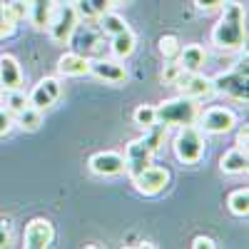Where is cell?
Segmentation results:
<instances>
[{
	"label": "cell",
	"mask_w": 249,
	"mask_h": 249,
	"mask_svg": "<svg viewBox=\"0 0 249 249\" xmlns=\"http://www.w3.org/2000/svg\"><path fill=\"white\" fill-rule=\"evenodd\" d=\"M210 40L217 50L224 53L242 50L247 45V13L244 5H239V0H224L222 15L212 28Z\"/></svg>",
	"instance_id": "1"
},
{
	"label": "cell",
	"mask_w": 249,
	"mask_h": 249,
	"mask_svg": "<svg viewBox=\"0 0 249 249\" xmlns=\"http://www.w3.org/2000/svg\"><path fill=\"white\" fill-rule=\"evenodd\" d=\"M157 122H162L164 127H184V124H195L197 122V100L190 97H172V100H164L160 107H155Z\"/></svg>",
	"instance_id": "2"
},
{
	"label": "cell",
	"mask_w": 249,
	"mask_h": 249,
	"mask_svg": "<svg viewBox=\"0 0 249 249\" xmlns=\"http://www.w3.org/2000/svg\"><path fill=\"white\" fill-rule=\"evenodd\" d=\"M172 150H175V157L184 164H197L204 155V137H202V130L195 127V124H184L179 127V132L175 135L172 140Z\"/></svg>",
	"instance_id": "3"
},
{
	"label": "cell",
	"mask_w": 249,
	"mask_h": 249,
	"mask_svg": "<svg viewBox=\"0 0 249 249\" xmlns=\"http://www.w3.org/2000/svg\"><path fill=\"white\" fill-rule=\"evenodd\" d=\"M77 25H80V15H77L75 5H57L50 25H48L50 40L55 45H70Z\"/></svg>",
	"instance_id": "4"
},
{
	"label": "cell",
	"mask_w": 249,
	"mask_h": 249,
	"mask_svg": "<svg viewBox=\"0 0 249 249\" xmlns=\"http://www.w3.org/2000/svg\"><path fill=\"white\" fill-rule=\"evenodd\" d=\"M132 182H135V190L140 195L157 197V195H162L164 190H167V184H170V170L150 162L137 177H132Z\"/></svg>",
	"instance_id": "5"
},
{
	"label": "cell",
	"mask_w": 249,
	"mask_h": 249,
	"mask_svg": "<svg viewBox=\"0 0 249 249\" xmlns=\"http://www.w3.org/2000/svg\"><path fill=\"white\" fill-rule=\"evenodd\" d=\"M197 120H199V130L207 135H227L237 124V115L230 107H207L204 112L197 115Z\"/></svg>",
	"instance_id": "6"
},
{
	"label": "cell",
	"mask_w": 249,
	"mask_h": 249,
	"mask_svg": "<svg viewBox=\"0 0 249 249\" xmlns=\"http://www.w3.org/2000/svg\"><path fill=\"white\" fill-rule=\"evenodd\" d=\"M175 85L179 88V95L190 97V100H207V97L214 95V82H212V77L202 75L199 70H195V72H187V70H184Z\"/></svg>",
	"instance_id": "7"
},
{
	"label": "cell",
	"mask_w": 249,
	"mask_h": 249,
	"mask_svg": "<svg viewBox=\"0 0 249 249\" xmlns=\"http://www.w3.org/2000/svg\"><path fill=\"white\" fill-rule=\"evenodd\" d=\"M55 239V230H53V222L45 217H35L25 224V232H23V247L25 249H45L50 247Z\"/></svg>",
	"instance_id": "8"
},
{
	"label": "cell",
	"mask_w": 249,
	"mask_h": 249,
	"mask_svg": "<svg viewBox=\"0 0 249 249\" xmlns=\"http://www.w3.org/2000/svg\"><path fill=\"white\" fill-rule=\"evenodd\" d=\"M152 155H155V152L142 142V137H140V140H132L127 147H124V172L130 175V179L137 177V175L152 162Z\"/></svg>",
	"instance_id": "9"
},
{
	"label": "cell",
	"mask_w": 249,
	"mask_h": 249,
	"mask_svg": "<svg viewBox=\"0 0 249 249\" xmlns=\"http://www.w3.org/2000/svg\"><path fill=\"white\" fill-rule=\"evenodd\" d=\"M60 92H62V85H60L55 77H43L33 88V92L28 95V105H33L37 110H48V107H53L55 102H57Z\"/></svg>",
	"instance_id": "10"
},
{
	"label": "cell",
	"mask_w": 249,
	"mask_h": 249,
	"mask_svg": "<svg viewBox=\"0 0 249 249\" xmlns=\"http://www.w3.org/2000/svg\"><path fill=\"white\" fill-rule=\"evenodd\" d=\"M214 82V92L230 95L234 100H244L247 102V72L237 70V72H219L217 77H212Z\"/></svg>",
	"instance_id": "11"
},
{
	"label": "cell",
	"mask_w": 249,
	"mask_h": 249,
	"mask_svg": "<svg viewBox=\"0 0 249 249\" xmlns=\"http://www.w3.org/2000/svg\"><path fill=\"white\" fill-rule=\"evenodd\" d=\"M90 170L100 177H112L124 172V155L115 152V150H105V152H95L90 157Z\"/></svg>",
	"instance_id": "12"
},
{
	"label": "cell",
	"mask_w": 249,
	"mask_h": 249,
	"mask_svg": "<svg viewBox=\"0 0 249 249\" xmlns=\"http://www.w3.org/2000/svg\"><path fill=\"white\" fill-rule=\"evenodd\" d=\"M90 72L97 80L110 82V85H122V82H127V70H124L117 60L95 57V60H90Z\"/></svg>",
	"instance_id": "13"
},
{
	"label": "cell",
	"mask_w": 249,
	"mask_h": 249,
	"mask_svg": "<svg viewBox=\"0 0 249 249\" xmlns=\"http://www.w3.org/2000/svg\"><path fill=\"white\" fill-rule=\"evenodd\" d=\"M28 5V20L35 30H48L53 13L57 8V0H25Z\"/></svg>",
	"instance_id": "14"
},
{
	"label": "cell",
	"mask_w": 249,
	"mask_h": 249,
	"mask_svg": "<svg viewBox=\"0 0 249 249\" xmlns=\"http://www.w3.org/2000/svg\"><path fill=\"white\" fill-rule=\"evenodd\" d=\"M23 88V70L13 55H0V90H20Z\"/></svg>",
	"instance_id": "15"
},
{
	"label": "cell",
	"mask_w": 249,
	"mask_h": 249,
	"mask_svg": "<svg viewBox=\"0 0 249 249\" xmlns=\"http://www.w3.org/2000/svg\"><path fill=\"white\" fill-rule=\"evenodd\" d=\"M57 72L65 77H85L90 75V57L80 53H65L57 60Z\"/></svg>",
	"instance_id": "16"
},
{
	"label": "cell",
	"mask_w": 249,
	"mask_h": 249,
	"mask_svg": "<svg viewBox=\"0 0 249 249\" xmlns=\"http://www.w3.org/2000/svg\"><path fill=\"white\" fill-rule=\"evenodd\" d=\"M177 62L182 65V70L187 72H195V70H202L204 62H207V53L202 45L192 43V45H182L179 48V55H177Z\"/></svg>",
	"instance_id": "17"
},
{
	"label": "cell",
	"mask_w": 249,
	"mask_h": 249,
	"mask_svg": "<svg viewBox=\"0 0 249 249\" xmlns=\"http://www.w3.org/2000/svg\"><path fill=\"white\" fill-rule=\"evenodd\" d=\"M135 45H137V37H135V33L127 28V30L112 35L110 53L115 55V60H124V57H130V55L135 53Z\"/></svg>",
	"instance_id": "18"
},
{
	"label": "cell",
	"mask_w": 249,
	"mask_h": 249,
	"mask_svg": "<svg viewBox=\"0 0 249 249\" xmlns=\"http://www.w3.org/2000/svg\"><path fill=\"white\" fill-rule=\"evenodd\" d=\"M219 170L224 175H242V172H247V152L239 150V147L224 152L222 160H219Z\"/></svg>",
	"instance_id": "19"
},
{
	"label": "cell",
	"mask_w": 249,
	"mask_h": 249,
	"mask_svg": "<svg viewBox=\"0 0 249 249\" xmlns=\"http://www.w3.org/2000/svg\"><path fill=\"white\" fill-rule=\"evenodd\" d=\"M13 120H15V124H20L25 132H35V130H40V124H43V110H37V107H33V105H25L20 112L13 115Z\"/></svg>",
	"instance_id": "20"
},
{
	"label": "cell",
	"mask_w": 249,
	"mask_h": 249,
	"mask_svg": "<svg viewBox=\"0 0 249 249\" xmlns=\"http://www.w3.org/2000/svg\"><path fill=\"white\" fill-rule=\"evenodd\" d=\"M112 5H110V0H77L75 3V10L80 18H85V20H97L102 13H107Z\"/></svg>",
	"instance_id": "21"
},
{
	"label": "cell",
	"mask_w": 249,
	"mask_h": 249,
	"mask_svg": "<svg viewBox=\"0 0 249 249\" xmlns=\"http://www.w3.org/2000/svg\"><path fill=\"white\" fill-rule=\"evenodd\" d=\"M97 25H100V33H102V35H110V37L117 35V33H122V30H127L124 18L117 15V13H112V10L102 13V15L97 18Z\"/></svg>",
	"instance_id": "22"
},
{
	"label": "cell",
	"mask_w": 249,
	"mask_h": 249,
	"mask_svg": "<svg viewBox=\"0 0 249 249\" xmlns=\"http://www.w3.org/2000/svg\"><path fill=\"white\" fill-rule=\"evenodd\" d=\"M18 23H20V20L15 18V13H13L10 3L0 0V40L13 37V35H15V30H18Z\"/></svg>",
	"instance_id": "23"
},
{
	"label": "cell",
	"mask_w": 249,
	"mask_h": 249,
	"mask_svg": "<svg viewBox=\"0 0 249 249\" xmlns=\"http://www.w3.org/2000/svg\"><path fill=\"white\" fill-rule=\"evenodd\" d=\"M227 207H230L232 214L247 217V214H249V190H247V187H244V190L230 192V197H227Z\"/></svg>",
	"instance_id": "24"
},
{
	"label": "cell",
	"mask_w": 249,
	"mask_h": 249,
	"mask_svg": "<svg viewBox=\"0 0 249 249\" xmlns=\"http://www.w3.org/2000/svg\"><path fill=\"white\" fill-rule=\"evenodd\" d=\"M167 130L170 127H164L162 122H155L152 127H147L144 130V135H142V142L147 144V147L152 150V152H157L162 144H164V140H167Z\"/></svg>",
	"instance_id": "25"
},
{
	"label": "cell",
	"mask_w": 249,
	"mask_h": 249,
	"mask_svg": "<svg viewBox=\"0 0 249 249\" xmlns=\"http://www.w3.org/2000/svg\"><path fill=\"white\" fill-rule=\"evenodd\" d=\"M179 48H182L179 37L172 35V33H170V35H162V37H160V43H157V50H160V55H162L164 60H177Z\"/></svg>",
	"instance_id": "26"
},
{
	"label": "cell",
	"mask_w": 249,
	"mask_h": 249,
	"mask_svg": "<svg viewBox=\"0 0 249 249\" xmlns=\"http://www.w3.org/2000/svg\"><path fill=\"white\" fill-rule=\"evenodd\" d=\"M5 105V110H10L13 115L15 112H20L25 105H28V97H25V92H23V88L20 90H8V92H3V100H0Z\"/></svg>",
	"instance_id": "27"
},
{
	"label": "cell",
	"mask_w": 249,
	"mask_h": 249,
	"mask_svg": "<svg viewBox=\"0 0 249 249\" xmlns=\"http://www.w3.org/2000/svg\"><path fill=\"white\" fill-rule=\"evenodd\" d=\"M132 122L137 124V127H142V130L152 127V124L157 122L155 107H152V105H140V107H137V110L132 112Z\"/></svg>",
	"instance_id": "28"
},
{
	"label": "cell",
	"mask_w": 249,
	"mask_h": 249,
	"mask_svg": "<svg viewBox=\"0 0 249 249\" xmlns=\"http://www.w3.org/2000/svg\"><path fill=\"white\" fill-rule=\"evenodd\" d=\"M182 72H184V70H182V65H179L177 60H167V62H164V68H162V72H160L162 85H175Z\"/></svg>",
	"instance_id": "29"
},
{
	"label": "cell",
	"mask_w": 249,
	"mask_h": 249,
	"mask_svg": "<svg viewBox=\"0 0 249 249\" xmlns=\"http://www.w3.org/2000/svg\"><path fill=\"white\" fill-rule=\"evenodd\" d=\"M13 124H15L13 112H10V110H5V107H0V137H5V135L13 130Z\"/></svg>",
	"instance_id": "30"
},
{
	"label": "cell",
	"mask_w": 249,
	"mask_h": 249,
	"mask_svg": "<svg viewBox=\"0 0 249 249\" xmlns=\"http://www.w3.org/2000/svg\"><path fill=\"white\" fill-rule=\"evenodd\" d=\"M195 5L202 13H214V10H219L224 5V0H195Z\"/></svg>",
	"instance_id": "31"
},
{
	"label": "cell",
	"mask_w": 249,
	"mask_h": 249,
	"mask_svg": "<svg viewBox=\"0 0 249 249\" xmlns=\"http://www.w3.org/2000/svg\"><path fill=\"white\" fill-rule=\"evenodd\" d=\"M10 8H13V13H15L18 20H25V18H28V5H25V0H13Z\"/></svg>",
	"instance_id": "32"
},
{
	"label": "cell",
	"mask_w": 249,
	"mask_h": 249,
	"mask_svg": "<svg viewBox=\"0 0 249 249\" xmlns=\"http://www.w3.org/2000/svg\"><path fill=\"white\" fill-rule=\"evenodd\" d=\"M247 142H249V124L244 122L242 127H239V132H237V147L247 152Z\"/></svg>",
	"instance_id": "33"
},
{
	"label": "cell",
	"mask_w": 249,
	"mask_h": 249,
	"mask_svg": "<svg viewBox=\"0 0 249 249\" xmlns=\"http://www.w3.org/2000/svg\"><path fill=\"white\" fill-rule=\"evenodd\" d=\"M192 247H195V249H202V247H204V249H214L217 244H214L212 237H202V234H199V237L192 239Z\"/></svg>",
	"instance_id": "34"
},
{
	"label": "cell",
	"mask_w": 249,
	"mask_h": 249,
	"mask_svg": "<svg viewBox=\"0 0 249 249\" xmlns=\"http://www.w3.org/2000/svg\"><path fill=\"white\" fill-rule=\"evenodd\" d=\"M10 242H13L10 230H8V227H5L3 222H0V249H3V247H10Z\"/></svg>",
	"instance_id": "35"
},
{
	"label": "cell",
	"mask_w": 249,
	"mask_h": 249,
	"mask_svg": "<svg viewBox=\"0 0 249 249\" xmlns=\"http://www.w3.org/2000/svg\"><path fill=\"white\" fill-rule=\"evenodd\" d=\"M130 3V0H110V5L115 8V5H127Z\"/></svg>",
	"instance_id": "36"
},
{
	"label": "cell",
	"mask_w": 249,
	"mask_h": 249,
	"mask_svg": "<svg viewBox=\"0 0 249 249\" xmlns=\"http://www.w3.org/2000/svg\"><path fill=\"white\" fill-rule=\"evenodd\" d=\"M77 0H57V5H75Z\"/></svg>",
	"instance_id": "37"
},
{
	"label": "cell",
	"mask_w": 249,
	"mask_h": 249,
	"mask_svg": "<svg viewBox=\"0 0 249 249\" xmlns=\"http://www.w3.org/2000/svg\"><path fill=\"white\" fill-rule=\"evenodd\" d=\"M0 100H3V90H0Z\"/></svg>",
	"instance_id": "38"
}]
</instances>
